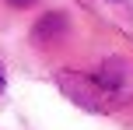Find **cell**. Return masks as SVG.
I'll return each instance as SVG.
<instances>
[{"mask_svg": "<svg viewBox=\"0 0 133 130\" xmlns=\"http://www.w3.org/2000/svg\"><path fill=\"white\" fill-rule=\"evenodd\" d=\"M7 4H14V7H32L35 0H7Z\"/></svg>", "mask_w": 133, "mask_h": 130, "instance_id": "cell-1", "label": "cell"}, {"mask_svg": "<svg viewBox=\"0 0 133 130\" xmlns=\"http://www.w3.org/2000/svg\"><path fill=\"white\" fill-rule=\"evenodd\" d=\"M0 91H4V67H0Z\"/></svg>", "mask_w": 133, "mask_h": 130, "instance_id": "cell-2", "label": "cell"}]
</instances>
